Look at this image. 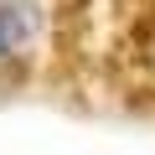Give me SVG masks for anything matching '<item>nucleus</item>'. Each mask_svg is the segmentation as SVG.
I'll return each instance as SVG.
<instances>
[{
  "mask_svg": "<svg viewBox=\"0 0 155 155\" xmlns=\"http://www.w3.org/2000/svg\"><path fill=\"white\" fill-rule=\"evenodd\" d=\"M41 31L36 0H0V57H21Z\"/></svg>",
  "mask_w": 155,
  "mask_h": 155,
  "instance_id": "nucleus-1",
  "label": "nucleus"
}]
</instances>
